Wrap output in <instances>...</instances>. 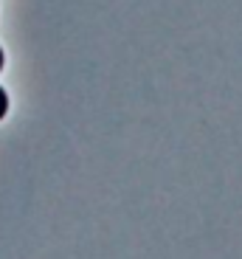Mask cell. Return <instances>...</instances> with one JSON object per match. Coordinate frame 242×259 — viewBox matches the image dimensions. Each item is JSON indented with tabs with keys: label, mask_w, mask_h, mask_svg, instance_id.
<instances>
[{
	"label": "cell",
	"mask_w": 242,
	"mask_h": 259,
	"mask_svg": "<svg viewBox=\"0 0 242 259\" xmlns=\"http://www.w3.org/2000/svg\"><path fill=\"white\" fill-rule=\"evenodd\" d=\"M6 113H9V96H6V91L0 88V121L6 118Z\"/></svg>",
	"instance_id": "cell-1"
},
{
	"label": "cell",
	"mask_w": 242,
	"mask_h": 259,
	"mask_svg": "<svg viewBox=\"0 0 242 259\" xmlns=\"http://www.w3.org/2000/svg\"><path fill=\"white\" fill-rule=\"evenodd\" d=\"M3 62H6V57H3V48H0V71H3Z\"/></svg>",
	"instance_id": "cell-2"
}]
</instances>
